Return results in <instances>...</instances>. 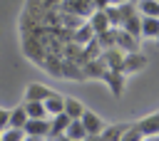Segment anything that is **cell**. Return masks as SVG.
I'll use <instances>...</instances> for the list:
<instances>
[{
    "instance_id": "obj_17",
    "label": "cell",
    "mask_w": 159,
    "mask_h": 141,
    "mask_svg": "<svg viewBox=\"0 0 159 141\" xmlns=\"http://www.w3.org/2000/svg\"><path fill=\"white\" fill-rule=\"evenodd\" d=\"M65 111H67L72 119H80V116L84 114V104H82L80 99H75V96H65Z\"/></svg>"
},
{
    "instance_id": "obj_23",
    "label": "cell",
    "mask_w": 159,
    "mask_h": 141,
    "mask_svg": "<svg viewBox=\"0 0 159 141\" xmlns=\"http://www.w3.org/2000/svg\"><path fill=\"white\" fill-rule=\"evenodd\" d=\"M122 139H124V141H139V139H144V134H142V129H139L137 124H129V129L124 131Z\"/></svg>"
},
{
    "instance_id": "obj_15",
    "label": "cell",
    "mask_w": 159,
    "mask_h": 141,
    "mask_svg": "<svg viewBox=\"0 0 159 141\" xmlns=\"http://www.w3.org/2000/svg\"><path fill=\"white\" fill-rule=\"evenodd\" d=\"M65 136H67V139L80 141V139H87L89 134H87V129H84L82 119H72V121H70V126H67V134H65Z\"/></svg>"
},
{
    "instance_id": "obj_20",
    "label": "cell",
    "mask_w": 159,
    "mask_h": 141,
    "mask_svg": "<svg viewBox=\"0 0 159 141\" xmlns=\"http://www.w3.org/2000/svg\"><path fill=\"white\" fill-rule=\"evenodd\" d=\"M25 109H27V116H30V119L50 116V114H47V109H45V101H25Z\"/></svg>"
},
{
    "instance_id": "obj_8",
    "label": "cell",
    "mask_w": 159,
    "mask_h": 141,
    "mask_svg": "<svg viewBox=\"0 0 159 141\" xmlns=\"http://www.w3.org/2000/svg\"><path fill=\"white\" fill-rule=\"evenodd\" d=\"M117 47L122 52H137L139 49V37L127 32V30H122V27H117Z\"/></svg>"
},
{
    "instance_id": "obj_21",
    "label": "cell",
    "mask_w": 159,
    "mask_h": 141,
    "mask_svg": "<svg viewBox=\"0 0 159 141\" xmlns=\"http://www.w3.org/2000/svg\"><path fill=\"white\" fill-rule=\"evenodd\" d=\"M2 139H5V141H20V139H25V129H20V126H7V129H2Z\"/></svg>"
},
{
    "instance_id": "obj_1",
    "label": "cell",
    "mask_w": 159,
    "mask_h": 141,
    "mask_svg": "<svg viewBox=\"0 0 159 141\" xmlns=\"http://www.w3.org/2000/svg\"><path fill=\"white\" fill-rule=\"evenodd\" d=\"M22 129H25L27 139H45V136H50V119L47 116H42V119H27V124Z\"/></svg>"
},
{
    "instance_id": "obj_12",
    "label": "cell",
    "mask_w": 159,
    "mask_h": 141,
    "mask_svg": "<svg viewBox=\"0 0 159 141\" xmlns=\"http://www.w3.org/2000/svg\"><path fill=\"white\" fill-rule=\"evenodd\" d=\"M127 129H129V121H119V124H109V126H104V129H102V134H99V139H122Z\"/></svg>"
},
{
    "instance_id": "obj_24",
    "label": "cell",
    "mask_w": 159,
    "mask_h": 141,
    "mask_svg": "<svg viewBox=\"0 0 159 141\" xmlns=\"http://www.w3.org/2000/svg\"><path fill=\"white\" fill-rule=\"evenodd\" d=\"M10 126V109H2L0 106V131Z\"/></svg>"
},
{
    "instance_id": "obj_26",
    "label": "cell",
    "mask_w": 159,
    "mask_h": 141,
    "mask_svg": "<svg viewBox=\"0 0 159 141\" xmlns=\"http://www.w3.org/2000/svg\"><path fill=\"white\" fill-rule=\"evenodd\" d=\"M119 2H124V0H112V5H119Z\"/></svg>"
},
{
    "instance_id": "obj_5",
    "label": "cell",
    "mask_w": 159,
    "mask_h": 141,
    "mask_svg": "<svg viewBox=\"0 0 159 141\" xmlns=\"http://www.w3.org/2000/svg\"><path fill=\"white\" fill-rule=\"evenodd\" d=\"M80 119H82V124H84V129H87V134H89V136H99V134H102V129L107 126V124H104V119H102L99 114L89 111V109H84V114H82Z\"/></svg>"
},
{
    "instance_id": "obj_6",
    "label": "cell",
    "mask_w": 159,
    "mask_h": 141,
    "mask_svg": "<svg viewBox=\"0 0 159 141\" xmlns=\"http://www.w3.org/2000/svg\"><path fill=\"white\" fill-rule=\"evenodd\" d=\"M62 7H65L67 12H72V15H80V17H89V15L97 10L92 0H65Z\"/></svg>"
},
{
    "instance_id": "obj_16",
    "label": "cell",
    "mask_w": 159,
    "mask_h": 141,
    "mask_svg": "<svg viewBox=\"0 0 159 141\" xmlns=\"http://www.w3.org/2000/svg\"><path fill=\"white\" fill-rule=\"evenodd\" d=\"M137 10H139V15L159 17V0H137Z\"/></svg>"
},
{
    "instance_id": "obj_2",
    "label": "cell",
    "mask_w": 159,
    "mask_h": 141,
    "mask_svg": "<svg viewBox=\"0 0 159 141\" xmlns=\"http://www.w3.org/2000/svg\"><path fill=\"white\" fill-rule=\"evenodd\" d=\"M149 64V59L137 49V52H124V62H122V72L124 74H134V72H142L144 67Z\"/></svg>"
},
{
    "instance_id": "obj_13",
    "label": "cell",
    "mask_w": 159,
    "mask_h": 141,
    "mask_svg": "<svg viewBox=\"0 0 159 141\" xmlns=\"http://www.w3.org/2000/svg\"><path fill=\"white\" fill-rule=\"evenodd\" d=\"M142 37H159V17H147L142 15Z\"/></svg>"
},
{
    "instance_id": "obj_4",
    "label": "cell",
    "mask_w": 159,
    "mask_h": 141,
    "mask_svg": "<svg viewBox=\"0 0 159 141\" xmlns=\"http://www.w3.org/2000/svg\"><path fill=\"white\" fill-rule=\"evenodd\" d=\"M72 116L67 111H60V114H52L50 119V139H62L67 134V126H70Z\"/></svg>"
},
{
    "instance_id": "obj_18",
    "label": "cell",
    "mask_w": 159,
    "mask_h": 141,
    "mask_svg": "<svg viewBox=\"0 0 159 141\" xmlns=\"http://www.w3.org/2000/svg\"><path fill=\"white\" fill-rule=\"evenodd\" d=\"M27 109H25V104H20V106H15V109H10V126H25L27 124Z\"/></svg>"
},
{
    "instance_id": "obj_11",
    "label": "cell",
    "mask_w": 159,
    "mask_h": 141,
    "mask_svg": "<svg viewBox=\"0 0 159 141\" xmlns=\"http://www.w3.org/2000/svg\"><path fill=\"white\" fill-rule=\"evenodd\" d=\"M89 25H92L94 35H99V32L109 30V27H112V22H109V15H107V10H94V12L89 15Z\"/></svg>"
},
{
    "instance_id": "obj_27",
    "label": "cell",
    "mask_w": 159,
    "mask_h": 141,
    "mask_svg": "<svg viewBox=\"0 0 159 141\" xmlns=\"http://www.w3.org/2000/svg\"><path fill=\"white\" fill-rule=\"evenodd\" d=\"M157 45H159V37H157Z\"/></svg>"
},
{
    "instance_id": "obj_22",
    "label": "cell",
    "mask_w": 159,
    "mask_h": 141,
    "mask_svg": "<svg viewBox=\"0 0 159 141\" xmlns=\"http://www.w3.org/2000/svg\"><path fill=\"white\" fill-rule=\"evenodd\" d=\"M104 10H107V15H109L112 27H122V10H119V5H107Z\"/></svg>"
},
{
    "instance_id": "obj_10",
    "label": "cell",
    "mask_w": 159,
    "mask_h": 141,
    "mask_svg": "<svg viewBox=\"0 0 159 141\" xmlns=\"http://www.w3.org/2000/svg\"><path fill=\"white\" fill-rule=\"evenodd\" d=\"M137 126L142 129L144 139H149V136H159V111H154V114H147V116H142V119L137 121Z\"/></svg>"
},
{
    "instance_id": "obj_19",
    "label": "cell",
    "mask_w": 159,
    "mask_h": 141,
    "mask_svg": "<svg viewBox=\"0 0 159 141\" xmlns=\"http://www.w3.org/2000/svg\"><path fill=\"white\" fill-rule=\"evenodd\" d=\"M92 37H94V30H92L89 22H82V25L77 27V32H75V42H77V45H87Z\"/></svg>"
},
{
    "instance_id": "obj_9",
    "label": "cell",
    "mask_w": 159,
    "mask_h": 141,
    "mask_svg": "<svg viewBox=\"0 0 159 141\" xmlns=\"http://www.w3.org/2000/svg\"><path fill=\"white\" fill-rule=\"evenodd\" d=\"M99 59L109 67V69H122V62H124V52L119 47H107L99 52Z\"/></svg>"
},
{
    "instance_id": "obj_7",
    "label": "cell",
    "mask_w": 159,
    "mask_h": 141,
    "mask_svg": "<svg viewBox=\"0 0 159 141\" xmlns=\"http://www.w3.org/2000/svg\"><path fill=\"white\" fill-rule=\"evenodd\" d=\"M52 94V89L42 82H30L27 89H25V101H45L47 96Z\"/></svg>"
},
{
    "instance_id": "obj_14",
    "label": "cell",
    "mask_w": 159,
    "mask_h": 141,
    "mask_svg": "<svg viewBox=\"0 0 159 141\" xmlns=\"http://www.w3.org/2000/svg\"><path fill=\"white\" fill-rule=\"evenodd\" d=\"M45 109H47V114H50V116H52V114L65 111V96H62V94H57V92H52V94L45 99Z\"/></svg>"
},
{
    "instance_id": "obj_25",
    "label": "cell",
    "mask_w": 159,
    "mask_h": 141,
    "mask_svg": "<svg viewBox=\"0 0 159 141\" xmlns=\"http://www.w3.org/2000/svg\"><path fill=\"white\" fill-rule=\"evenodd\" d=\"M92 2H94V7H97V10H104L107 5H112V0H92Z\"/></svg>"
},
{
    "instance_id": "obj_3",
    "label": "cell",
    "mask_w": 159,
    "mask_h": 141,
    "mask_svg": "<svg viewBox=\"0 0 159 141\" xmlns=\"http://www.w3.org/2000/svg\"><path fill=\"white\" fill-rule=\"evenodd\" d=\"M124 77H127V74H124L122 69H109V67H107L104 74H102V79L107 82V87L112 89L114 96H122V92H124V82H127Z\"/></svg>"
}]
</instances>
